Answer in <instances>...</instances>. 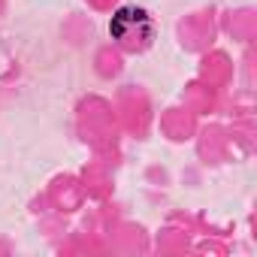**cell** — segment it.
<instances>
[{
  "label": "cell",
  "mask_w": 257,
  "mask_h": 257,
  "mask_svg": "<svg viewBox=\"0 0 257 257\" xmlns=\"http://www.w3.org/2000/svg\"><path fill=\"white\" fill-rule=\"evenodd\" d=\"M109 37L124 49V52H146L155 40V19L149 10L137 4H124L115 10L109 22Z\"/></svg>",
  "instance_id": "6da1fadb"
}]
</instances>
